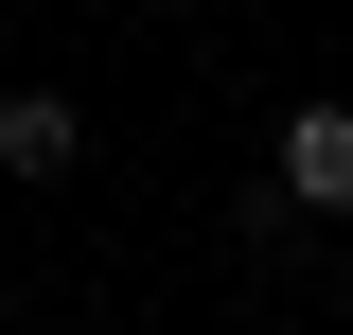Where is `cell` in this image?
Here are the masks:
<instances>
[{
  "instance_id": "7a4b0ae2",
  "label": "cell",
  "mask_w": 353,
  "mask_h": 335,
  "mask_svg": "<svg viewBox=\"0 0 353 335\" xmlns=\"http://www.w3.org/2000/svg\"><path fill=\"white\" fill-rule=\"evenodd\" d=\"M71 88H18V106H0V176H71Z\"/></svg>"
},
{
  "instance_id": "6da1fadb",
  "label": "cell",
  "mask_w": 353,
  "mask_h": 335,
  "mask_svg": "<svg viewBox=\"0 0 353 335\" xmlns=\"http://www.w3.org/2000/svg\"><path fill=\"white\" fill-rule=\"evenodd\" d=\"M283 194H301V212H353V106H336V88L283 106Z\"/></svg>"
},
{
  "instance_id": "3957f363",
  "label": "cell",
  "mask_w": 353,
  "mask_h": 335,
  "mask_svg": "<svg viewBox=\"0 0 353 335\" xmlns=\"http://www.w3.org/2000/svg\"><path fill=\"white\" fill-rule=\"evenodd\" d=\"M336 318H353V283H336Z\"/></svg>"
}]
</instances>
